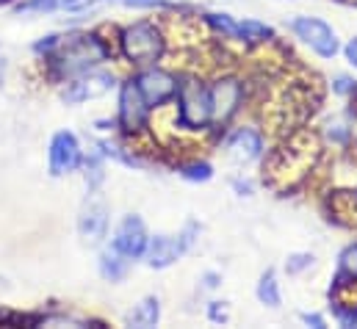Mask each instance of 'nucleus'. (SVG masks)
<instances>
[{
	"mask_svg": "<svg viewBox=\"0 0 357 329\" xmlns=\"http://www.w3.org/2000/svg\"><path fill=\"white\" fill-rule=\"evenodd\" d=\"M321 155L324 144L319 139V130L296 128L285 133L277 147H268L266 158L261 161V183L280 197L294 194L319 169Z\"/></svg>",
	"mask_w": 357,
	"mask_h": 329,
	"instance_id": "f257e3e1",
	"label": "nucleus"
},
{
	"mask_svg": "<svg viewBox=\"0 0 357 329\" xmlns=\"http://www.w3.org/2000/svg\"><path fill=\"white\" fill-rule=\"evenodd\" d=\"M111 59L114 50L108 47L105 39H100L97 31H70V33H59L56 47L42 59V64L50 81L64 83Z\"/></svg>",
	"mask_w": 357,
	"mask_h": 329,
	"instance_id": "f03ea898",
	"label": "nucleus"
},
{
	"mask_svg": "<svg viewBox=\"0 0 357 329\" xmlns=\"http://www.w3.org/2000/svg\"><path fill=\"white\" fill-rule=\"evenodd\" d=\"M211 91V139H222L227 128L238 122L244 108L250 105V89L247 78L236 70H219L208 78Z\"/></svg>",
	"mask_w": 357,
	"mask_h": 329,
	"instance_id": "7ed1b4c3",
	"label": "nucleus"
},
{
	"mask_svg": "<svg viewBox=\"0 0 357 329\" xmlns=\"http://www.w3.org/2000/svg\"><path fill=\"white\" fill-rule=\"evenodd\" d=\"M167 50H169V36H167L164 25L155 20H133L128 25H122L116 33V53L133 70L161 64Z\"/></svg>",
	"mask_w": 357,
	"mask_h": 329,
	"instance_id": "20e7f679",
	"label": "nucleus"
},
{
	"mask_svg": "<svg viewBox=\"0 0 357 329\" xmlns=\"http://www.w3.org/2000/svg\"><path fill=\"white\" fill-rule=\"evenodd\" d=\"M172 105H175V130L211 136V91L205 75L180 72V86Z\"/></svg>",
	"mask_w": 357,
	"mask_h": 329,
	"instance_id": "39448f33",
	"label": "nucleus"
},
{
	"mask_svg": "<svg viewBox=\"0 0 357 329\" xmlns=\"http://www.w3.org/2000/svg\"><path fill=\"white\" fill-rule=\"evenodd\" d=\"M285 28H288L291 36H294L296 42H302L316 59L333 61L335 56H341L344 42H341L338 31H335L327 20L313 17V14H296V17H291V20L285 22Z\"/></svg>",
	"mask_w": 357,
	"mask_h": 329,
	"instance_id": "423d86ee",
	"label": "nucleus"
},
{
	"mask_svg": "<svg viewBox=\"0 0 357 329\" xmlns=\"http://www.w3.org/2000/svg\"><path fill=\"white\" fill-rule=\"evenodd\" d=\"M116 128L125 139H139L147 136L153 128V108L144 102L139 86L133 81V75L122 78L116 86Z\"/></svg>",
	"mask_w": 357,
	"mask_h": 329,
	"instance_id": "0eeeda50",
	"label": "nucleus"
},
{
	"mask_svg": "<svg viewBox=\"0 0 357 329\" xmlns=\"http://www.w3.org/2000/svg\"><path fill=\"white\" fill-rule=\"evenodd\" d=\"M219 144H222L225 155L236 166H241V169L261 164L268 153V139H266V133H264V128H258V125H252V122L227 128V130L222 133Z\"/></svg>",
	"mask_w": 357,
	"mask_h": 329,
	"instance_id": "6e6552de",
	"label": "nucleus"
},
{
	"mask_svg": "<svg viewBox=\"0 0 357 329\" xmlns=\"http://www.w3.org/2000/svg\"><path fill=\"white\" fill-rule=\"evenodd\" d=\"M133 81L139 86L144 102L153 111H161V108H167V105L175 102V94H178V86H180V72L167 70L161 64H150V67L133 70Z\"/></svg>",
	"mask_w": 357,
	"mask_h": 329,
	"instance_id": "1a4fd4ad",
	"label": "nucleus"
},
{
	"mask_svg": "<svg viewBox=\"0 0 357 329\" xmlns=\"http://www.w3.org/2000/svg\"><path fill=\"white\" fill-rule=\"evenodd\" d=\"M119 86V78L111 72V70H102V67H91L86 72L64 81L61 86V100L67 105H84L89 100H100L105 97L108 91H114Z\"/></svg>",
	"mask_w": 357,
	"mask_h": 329,
	"instance_id": "9d476101",
	"label": "nucleus"
},
{
	"mask_svg": "<svg viewBox=\"0 0 357 329\" xmlns=\"http://www.w3.org/2000/svg\"><path fill=\"white\" fill-rule=\"evenodd\" d=\"M84 164V147L81 139L73 130H59L50 139L47 147V171L50 177H67L75 174Z\"/></svg>",
	"mask_w": 357,
	"mask_h": 329,
	"instance_id": "9b49d317",
	"label": "nucleus"
},
{
	"mask_svg": "<svg viewBox=\"0 0 357 329\" xmlns=\"http://www.w3.org/2000/svg\"><path fill=\"white\" fill-rule=\"evenodd\" d=\"M108 227H111V208L102 199L100 191L86 194V202L78 213V236L89 244V247H100L108 238Z\"/></svg>",
	"mask_w": 357,
	"mask_h": 329,
	"instance_id": "f8f14e48",
	"label": "nucleus"
},
{
	"mask_svg": "<svg viewBox=\"0 0 357 329\" xmlns=\"http://www.w3.org/2000/svg\"><path fill=\"white\" fill-rule=\"evenodd\" d=\"M147 241H150V230H147V222L139 213H125L116 222L114 233H111V247L122 252L125 257H130V260H142Z\"/></svg>",
	"mask_w": 357,
	"mask_h": 329,
	"instance_id": "ddd939ff",
	"label": "nucleus"
},
{
	"mask_svg": "<svg viewBox=\"0 0 357 329\" xmlns=\"http://www.w3.org/2000/svg\"><path fill=\"white\" fill-rule=\"evenodd\" d=\"M183 254H185V249L180 244L178 233L175 236L172 233H155V236L150 233V241H147L142 260L153 271H167V268H172L175 263L183 260Z\"/></svg>",
	"mask_w": 357,
	"mask_h": 329,
	"instance_id": "4468645a",
	"label": "nucleus"
},
{
	"mask_svg": "<svg viewBox=\"0 0 357 329\" xmlns=\"http://www.w3.org/2000/svg\"><path fill=\"white\" fill-rule=\"evenodd\" d=\"M327 305H330L333 321L341 329L357 327V285L327 288Z\"/></svg>",
	"mask_w": 357,
	"mask_h": 329,
	"instance_id": "2eb2a0df",
	"label": "nucleus"
},
{
	"mask_svg": "<svg viewBox=\"0 0 357 329\" xmlns=\"http://www.w3.org/2000/svg\"><path fill=\"white\" fill-rule=\"evenodd\" d=\"M161 316H164L161 296H158V293H147V296H142V299L122 316V324H125V327H136V329H153L161 324Z\"/></svg>",
	"mask_w": 357,
	"mask_h": 329,
	"instance_id": "dca6fc26",
	"label": "nucleus"
},
{
	"mask_svg": "<svg viewBox=\"0 0 357 329\" xmlns=\"http://www.w3.org/2000/svg\"><path fill=\"white\" fill-rule=\"evenodd\" d=\"M277 31L268 25V22H261L255 17H244L238 20V42L244 50H261V47H271L277 42Z\"/></svg>",
	"mask_w": 357,
	"mask_h": 329,
	"instance_id": "f3484780",
	"label": "nucleus"
},
{
	"mask_svg": "<svg viewBox=\"0 0 357 329\" xmlns=\"http://www.w3.org/2000/svg\"><path fill=\"white\" fill-rule=\"evenodd\" d=\"M319 139H321L324 147H333V150H349L352 141H355V122H352L347 114L330 116V119L321 125Z\"/></svg>",
	"mask_w": 357,
	"mask_h": 329,
	"instance_id": "a211bd4d",
	"label": "nucleus"
},
{
	"mask_svg": "<svg viewBox=\"0 0 357 329\" xmlns=\"http://www.w3.org/2000/svg\"><path fill=\"white\" fill-rule=\"evenodd\" d=\"M197 20L213 33L216 42H225V45L238 42V17H233L227 11H205V8H199Z\"/></svg>",
	"mask_w": 357,
	"mask_h": 329,
	"instance_id": "6ab92c4d",
	"label": "nucleus"
},
{
	"mask_svg": "<svg viewBox=\"0 0 357 329\" xmlns=\"http://www.w3.org/2000/svg\"><path fill=\"white\" fill-rule=\"evenodd\" d=\"M130 266H133V260L125 257L122 252H116L111 244L102 247L100 254H97V271H100V277H102L105 282H111V285H119V282L130 274Z\"/></svg>",
	"mask_w": 357,
	"mask_h": 329,
	"instance_id": "aec40b11",
	"label": "nucleus"
},
{
	"mask_svg": "<svg viewBox=\"0 0 357 329\" xmlns=\"http://www.w3.org/2000/svg\"><path fill=\"white\" fill-rule=\"evenodd\" d=\"M119 3L136 11H164V14H178V17H197L202 8L194 0H119Z\"/></svg>",
	"mask_w": 357,
	"mask_h": 329,
	"instance_id": "412c9836",
	"label": "nucleus"
},
{
	"mask_svg": "<svg viewBox=\"0 0 357 329\" xmlns=\"http://www.w3.org/2000/svg\"><path fill=\"white\" fill-rule=\"evenodd\" d=\"M255 299L264 307H268V310H280L282 307V282H280L277 268L268 266L266 271L258 277V282H255Z\"/></svg>",
	"mask_w": 357,
	"mask_h": 329,
	"instance_id": "4be33fe9",
	"label": "nucleus"
},
{
	"mask_svg": "<svg viewBox=\"0 0 357 329\" xmlns=\"http://www.w3.org/2000/svg\"><path fill=\"white\" fill-rule=\"evenodd\" d=\"M94 147L105 155V161L111 158V161H116V164L122 166H130V169H147L150 166V161L144 155H139L136 150H128L125 144H119L114 139H100V141H94Z\"/></svg>",
	"mask_w": 357,
	"mask_h": 329,
	"instance_id": "5701e85b",
	"label": "nucleus"
},
{
	"mask_svg": "<svg viewBox=\"0 0 357 329\" xmlns=\"http://www.w3.org/2000/svg\"><path fill=\"white\" fill-rule=\"evenodd\" d=\"M338 285H357V238L338 252V263H335L330 288H338Z\"/></svg>",
	"mask_w": 357,
	"mask_h": 329,
	"instance_id": "b1692460",
	"label": "nucleus"
},
{
	"mask_svg": "<svg viewBox=\"0 0 357 329\" xmlns=\"http://www.w3.org/2000/svg\"><path fill=\"white\" fill-rule=\"evenodd\" d=\"M175 171H178L185 183H194V185H205V183H211V180L216 177V166L211 164L208 158H199V155L178 161V164H175Z\"/></svg>",
	"mask_w": 357,
	"mask_h": 329,
	"instance_id": "393cba45",
	"label": "nucleus"
},
{
	"mask_svg": "<svg viewBox=\"0 0 357 329\" xmlns=\"http://www.w3.org/2000/svg\"><path fill=\"white\" fill-rule=\"evenodd\" d=\"M84 183H86V194H94V191H102V185H105V155L97 150V147H91L89 153L84 155Z\"/></svg>",
	"mask_w": 357,
	"mask_h": 329,
	"instance_id": "a878e982",
	"label": "nucleus"
},
{
	"mask_svg": "<svg viewBox=\"0 0 357 329\" xmlns=\"http://www.w3.org/2000/svg\"><path fill=\"white\" fill-rule=\"evenodd\" d=\"M282 268H285L288 277H302V274H307V271L316 268V254L313 252H291L285 257V266Z\"/></svg>",
	"mask_w": 357,
	"mask_h": 329,
	"instance_id": "bb28decb",
	"label": "nucleus"
},
{
	"mask_svg": "<svg viewBox=\"0 0 357 329\" xmlns=\"http://www.w3.org/2000/svg\"><path fill=\"white\" fill-rule=\"evenodd\" d=\"M205 319H208L211 324H216V327H227L230 319H233L230 302H225V299H211V302L205 305Z\"/></svg>",
	"mask_w": 357,
	"mask_h": 329,
	"instance_id": "cd10ccee",
	"label": "nucleus"
},
{
	"mask_svg": "<svg viewBox=\"0 0 357 329\" xmlns=\"http://www.w3.org/2000/svg\"><path fill=\"white\" fill-rule=\"evenodd\" d=\"M14 11L17 14H53V11H61V0H20Z\"/></svg>",
	"mask_w": 357,
	"mask_h": 329,
	"instance_id": "c85d7f7f",
	"label": "nucleus"
},
{
	"mask_svg": "<svg viewBox=\"0 0 357 329\" xmlns=\"http://www.w3.org/2000/svg\"><path fill=\"white\" fill-rule=\"evenodd\" d=\"M199 236H202V222H197V219H185L183 227L178 230V238H180V244H183V249H185V254L199 244Z\"/></svg>",
	"mask_w": 357,
	"mask_h": 329,
	"instance_id": "c756f323",
	"label": "nucleus"
},
{
	"mask_svg": "<svg viewBox=\"0 0 357 329\" xmlns=\"http://www.w3.org/2000/svg\"><path fill=\"white\" fill-rule=\"evenodd\" d=\"M230 188H233V194L236 197H255L258 194V183L250 177V174H236V177H230Z\"/></svg>",
	"mask_w": 357,
	"mask_h": 329,
	"instance_id": "7c9ffc66",
	"label": "nucleus"
},
{
	"mask_svg": "<svg viewBox=\"0 0 357 329\" xmlns=\"http://www.w3.org/2000/svg\"><path fill=\"white\" fill-rule=\"evenodd\" d=\"M100 3H111V0H61V11L81 14V11H91V8H97Z\"/></svg>",
	"mask_w": 357,
	"mask_h": 329,
	"instance_id": "2f4dec72",
	"label": "nucleus"
},
{
	"mask_svg": "<svg viewBox=\"0 0 357 329\" xmlns=\"http://www.w3.org/2000/svg\"><path fill=\"white\" fill-rule=\"evenodd\" d=\"M222 288V271H202L199 274V291H219Z\"/></svg>",
	"mask_w": 357,
	"mask_h": 329,
	"instance_id": "473e14b6",
	"label": "nucleus"
},
{
	"mask_svg": "<svg viewBox=\"0 0 357 329\" xmlns=\"http://www.w3.org/2000/svg\"><path fill=\"white\" fill-rule=\"evenodd\" d=\"M299 321H302L305 327H313V329H327V327H330L327 316H324V313H316V310H313V313H310V310H307V313H299Z\"/></svg>",
	"mask_w": 357,
	"mask_h": 329,
	"instance_id": "72a5a7b5",
	"label": "nucleus"
},
{
	"mask_svg": "<svg viewBox=\"0 0 357 329\" xmlns=\"http://www.w3.org/2000/svg\"><path fill=\"white\" fill-rule=\"evenodd\" d=\"M341 53H344L347 64H349L352 70H357V33H355V36H349V39H347V45L341 47Z\"/></svg>",
	"mask_w": 357,
	"mask_h": 329,
	"instance_id": "f704fd0d",
	"label": "nucleus"
},
{
	"mask_svg": "<svg viewBox=\"0 0 357 329\" xmlns=\"http://www.w3.org/2000/svg\"><path fill=\"white\" fill-rule=\"evenodd\" d=\"M94 128L102 130V133H114V130H119V128H116V116H114V119H97Z\"/></svg>",
	"mask_w": 357,
	"mask_h": 329,
	"instance_id": "c9c22d12",
	"label": "nucleus"
},
{
	"mask_svg": "<svg viewBox=\"0 0 357 329\" xmlns=\"http://www.w3.org/2000/svg\"><path fill=\"white\" fill-rule=\"evenodd\" d=\"M6 70H8V61L0 56V83H3V78H6Z\"/></svg>",
	"mask_w": 357,
	"mask_h": 329,
	"instance_id": "e433bc0d",
	"label": "nucleus"
},
{
	"mask_svg": "<svg viewBox=\"0 0 357 329\" xmlns=\"http://www.w3.org/2000/svg\"><path fill=\"white\" fill-rule=\"evenodd\" d=\"M341 3H347V6H357V0H341Z\"/></svg>",
	"mask_w": 357,
	"mask_h": 329,
	"instance_id": "4c0bfd02",
	"label": "nucleus"
},
{
	"mask_svg": "<svg viewBox=\"0 0 357 329\" xmlns=\"http://www.w3.org/2000/svg\"><path fill=\"white\" fill-rule=\"evenodd\" d=\"M352 144H355V153H357V133H355V141H352Z\"/></svg>",
	"mask_w": 357,
	"mask_h": 329,
	"instance_id": "58836bf2",
	"label": "nucleus"
},
{
	"mask_svg": "<svg viewBox=\"0 0 357 329\" xmlns=\"http://www.w3.org/2000/svg\"><path fill=\"white\" fill-rule=\"evenodd\" d=\"M6 3H11V0H0V6H6Z\"/></svg>",
	"mask_w": 357,
	"mask_h": 329,
	"instance_id": "ea45409f",
	"label": "nucleus"
}]
</instances>
